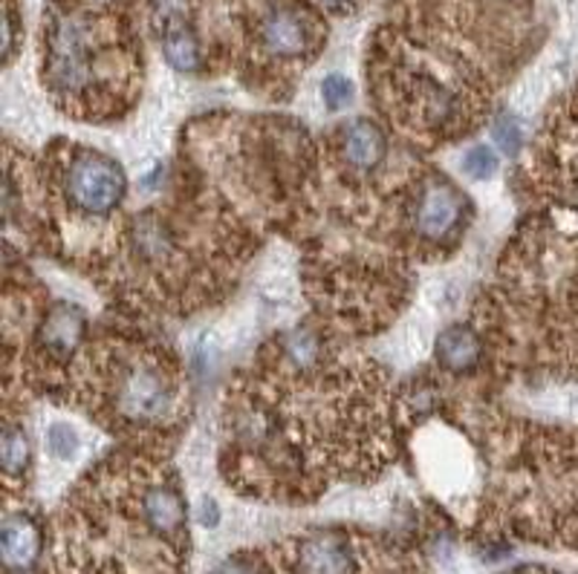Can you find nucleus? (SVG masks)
Returning <instances> with one entry per match:
<instances>
[{
    "mask_svg": "<svg viewBox=\"0 0 578 574\" xmlns=\"http://www.w3.org/2000/svg\"><path fill=\"white\" fill-rule=\"evenodd\" d=\"M295 574H356L354 545L333 531L304 538L295 545Z\"/></svg>",
    "mask_w": 578,
    "mask_h": 574,
    "instance_id": "nucleus-8",
    "label": "nucleus"
},
{
    "mask_svg": "<svg viewBox=\"0 0 578 574\" xmlns=\"http://www.w3.org/2000/svg\"><path fill=\"white\" fill-rule=\"evenodd\" d=\"M32 450L27 442V433L15 425L3 427V474L7 477H21L30 470Z\"/></svg>",
    "mask_w": 578,
    "mask_h": 574,
    "instance_id": "nucleus-11",
    "label": "nucleus"
},
{
    "mask_svg": "<svg viewBox=\"0 0 578 574\" xmlns=\"http://www.w3.org/2000/svg\"><path fill=\"white\" fill-rule=\"evenodd\" d=\"M218 520H220V514H218V506H214V500L200 502V522H203L206 529H214Z\"/></svg>",
    "mask_w": 578,
    "mask_h": 574,
    "instance_id": "nucleus-17",
    "label": "nucleus"
},
{
    "mask_svg": "<svg viewBox=\"0 0 578 574\" xmlns=\"http://www.w3.org/2000/svg\"><path fill=\"white\" fill-rule=\"evenodd\" d=\"M322 98L333 113L345 110L350 105V98H354V84L347 82L345 75H327L322 82Z\"/></svg>",
    "mask_w": 578,
    "mask_h": 574,
    "instance_id": "nucleus-13",
    "label": "nucleus"
},
{
    "mask_svg": "<svg viewBox=\"0 0 578 574\" xmlns=\"http://www.w3.org/2000/svg\"><path fill=\"white\" fill-rule=\"evenodd\" d=\"M509 574H538V572H529V568H518V572H509Z\"/></svg>",
    "mask_w": 578,
    "mask_h": 574,
    "instance_id": "nucleus-19",
    "label": "nucleus"
},
{
    "mask_svg": "<svg viewBox=\"0 0 578 574\" xmlns=\"http://www.w3.org/2000/svg\"><path fill=\"white\" fill-rule=\"evenodd\" d=\"M61 196L75 214L102 220L119 209L128 194V180L119 162L91 148H70L59 171Z\"/></svg>",
    "mask_w": 578,
    "mask_h": 574,
    "instance_id": "nucleus-2",
    "label": "nucleus"
},
{
    "mask_svg": "<svg viewBox=\"0 0 578 574\" xmlns=\"http://www.w3.org/2000/svg\"><path fill=\"white\" fill-rule=\"evenodd\" d=\"M44 531L30 511L3 514V568L7 574H27L41 563Z\"/></svg>",
    "mask_w": 578,
    "mask_h": 574,
    "instance_id": "nucleus-7",
    "label": "nucleus"
},
{
    "mask_svg": "<svg viewBox=\"0 0 578 574\" xmlns=\"http://www.w3.org/2000/svg\"><path fill=\"white\" fill-rule=\"evenodd\" d=\"M437 364L445 373H474L483 361V341L466 323H451L437 336Z\"/></svg>",
    "mask_w": 578,
    "mask_h": 574,
    "instance_id": "nucleus-9",
    "label": "nucleus"
},
{
    "mask_svg": "<svg viewBox=\"0 0 578 574\" xmlns=\"http://www.w3.org/2000/svg\"><path fill=\"white\" fill-rule=\"evenodd\" d=\"M463 171H466V177H472L474 182L488 180V177L497 171L495 150L488 148V145H474L466 157H463Z\"/></svg>",
    "mask_w": 578,
    "mask_h": 574,
    "instance_id": "nucleus-12",
    "label": "nucleus"
},
{
    "mask_svg": "<svg viewBox=\"0 0 578 574\" xmlns=\"http://www.w3.org/2000/svg\"><path fill=\"white\" fill-rule=\"evenodd\" d=\"M469 202L451 185L445 177L431 173L413 188L408 200V225L417 243L429 246H445L451 240H458L463 225H466Z\"/></svg>",
    "mask_w": 578,
    "mask_h": 574,
    "instance_id": "nucleus-3",
    "label": "nucleus"
},
{
    "mask_svg": "<svg viewBox=\"0 0 578 574\" xmlns=\"http://www.w3.org/2000/svg\"><path fill=\"white\" fill-rule=\"evenodd\" d=\"M255 44L272 61H307L322 44L316 15L295 3L266 9L258 21Z\"/></svg>",
    "mask_w": 578,
    "mask_h": 574,
    "instance_id": "nucleus-4",
    "label": "nucleus"
},
{
    "mask_svg": "<svg viewBox=\"0 0 578 574\" xmlns=\"http://www.w3.org/2000/svg\"><path fill=\"white\" fill-rule=\"evenodd\" d=\"M84 332H87V318L78 306L73 304H53L41 318L38 327L35 347L44 352L50 361L67 364L82 347Z\"/></svg>",
    "mask_w": 578,
    "mask_h": 574,
    "instance_id": "nucleus-6",
    "label": "nucleus"
},
{
    "mask_svg": "<svg viewBox=\"0 0 578 574\" xmlns=\"http://www.w3.org/2000/svg\"><path fill=\"white\" fill-rule=\"evenodd\" d=\"M336 150L347 171L368 177L388 159V136L374 119H354L338 127Z\"/></svg>",
    "mask_w": 578,
    "mask_h": 574,
    "instance_id": "nucleus-5",
    "label": "nucleus"
},
{
    "mask_svg": "<svg viewBox=\"0 0 578 574\" xmlns=\"http://www.w3.org/2000/svg\"><path fill=\"white\" fill-rule=\"evenodd\" d=\"M111 416L134 427L168 425L177 416L180 384L159 352H130L113 364L107 381Z\"/></svg>",
    "mask_w": 578,
    "mask_h": 574,
    "instance_id": "nucleus-1",
    "label": "nucleus"
},
{
    "mask_svg": "<svg viewBox=\"0 0 578 574\" xmlns=\"http://www.w3.org/2000/svg\"><path fill=\"white\" fill-rule=\"evenodd\" d=\"M46 448L59 459H73L75 450H78V436H75L73 427L53 425L46 431Z\"/></svg>",
    "mask_w": 578,
    "mask_h": 574,
    "instance_id": "nucleus-15",
    "label": "nucleus"
},
{
    "mask_svg": "<svg viewBox=\"0 0 578 574\" xmlns=\"http://www.w3.org/2000/svg\"><path fill=\"white\" fill-rule=\"evenodd\" d=\"M214 574H261V572H258V566L252 563V560L232 557V560H225L223 566H220Z\"/></svg>",
    "mask_w": 578,
    "mask_h": 574,
    "instance_id": "nucleus-16",
    "label": "nucleus"
},
{
    "mask_svg": "<svg viewBox=\"0 0 578 574\" xmlns=\"http://www.w3.org/2000/svg\"><path fill=\"white\" fill-rule=\"evenodd\" d=\"M159 46H162V55L177 73L191 75L203 67V46H200V38L188 21L171 23V26L159 32Z\"/></svg>",
    "mask_w": 578,
    "mask_h": 574,
    "instance_id": "nucleus-10",
    "label": "nucleus"
},
{
    "mask_svg": "<svg viewBox=\"0 0 578 574\" xmlns=\"http://www.w3.org/2000/svg\"><path fill=\"white\" fill-rule=\"evenodd\" d=\"M492 136H495V142L501 145V150H504L506 157H515L521 150V145H524V134H521L518 119H512V116H501V119L495 121V127H492Z\"/></svg>",
    "mask_w": 578,
    "mask_h": 574,
    "instance_id": "nucleus-14",
    "label": "nucleus"
},
{
    "mask_svg": "<svg viewBox=\"0 0 578 574\" xmlns=\"http://www.w3.org/2000/svg\"><path fill=\"white\" fill-rule=\"evenodd\" d=\"M316 3L327 9V12H336V15H345L354 7V0H316Z\"/></svg>",
    "mask_w": 578,
    "mask_h": 574,
    "instance_id": "nucleus-18",
    "label": "nucleus"
}]
</instances>
